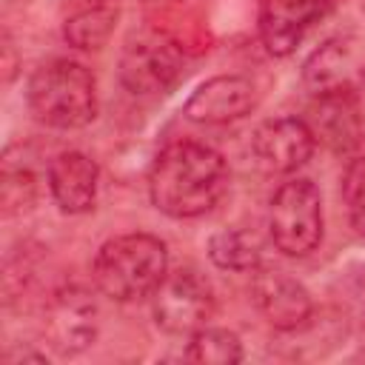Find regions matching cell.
I'll use <instances>...</instances> for the list:
<instances>
[{
	"instance_id": "5bb4252c",
	"label": "cell",
	"mask_w": 365,
	"mask_h": 365,
	"mask_svg": "<svg viewBox=\"0 0 365 365\" xmlns=\"http://www.w3.org/2000/svg\"><path fill=\"white\" fill-rule=\"evenodd\" d=\"M308 125L319 143L331 151L348 154L362 140V117H359V97L334 94V97H314Z\"/></svg>"
},
{
	"instance_id": "9a60e30c",
	"label": "cell",
	"mask_w": 365,
	"mask_h": 365,
	"mask_svg": "<svg viewBox=\"0 0 365 365\" xmlns=\"http://www.w3.org/2000/svg\"><path fill=\"white\" fill-rule=\"evenodd\" d=\"M208 259L220 271L245 274V271H254L262 265V242L248 228H240V225L220 228L208 240Z\"/></svg>"
},
{
	"instance_id": "9c48e42d",
	"label": "cell",
	"mask_w": 365,
	"mask_h": 365,
	"mask_svg": "<svg viewBox=\"0 0 365 365\" xmlns=\"http://www.w3.org/2000/svg\"><path fill=\"white\" fill-rule=\"evenodd\" d=\"M251 274V299L274 331L294 334L311 322L314 299L297 277L274 265H259Z\"/></svg>"
},
{
	"instance_id": "7c38bea8",
	"label": "cell",
	"mask_w": 365,
	"mask_h": 365,
	"mask_svg": "<svg viewBox=\"0 0 365 365\" xmlns=\"http://www.w3.org/2000/svg\"><path fill=\"white\" fill-rule=\"evenodd\" d=\"M334 0H262L259 40L268 54L288 57L305 40V34L331 14Z\"/></svg>"
},
{
	"instance_id": "d6986e66",
	"label": "cell",
	"mask_w": 365,
	"mask_h": 365,
	"mask_svg": "<svg viewBox=\"0 0 365 365\" xmlns=\"http://www.w3.org/2000/svg\"><path fill=\"white\" fill-rule=\"evenodd\" d=\"M34 194H37V185H34V177L29 171H9L6 168V177H3V208H6V214L29 211L31 202H34Z\"/></svg>"
},
{
	"instance_id": "6da1fadb",
	"label": "cell",
	"mask_w": 365,
	"mask_h": 365,
	"mask_svg": "<svg viewBox=\"0 0 365 365\" xmlns=\"http://www.w3.org/2000/svg\"><path fill=\"white\" fill-rule=\"evenodd\" d=\"M228 188L225 157L197 140L168 143L148 168L151 205L171 220L208 214Z\"/></svg>"
},
{
	"instance_id": "5b68a950",
	"label": "cell",
	"mask_w": 365,
	"mask_h": 365,
	"mask_svg": "<svg viewBox=\"0 0 365 365\" xmlns=\"http://www.w3.org/2000/svg\"><path fill=\"white\" fill-rule=\"evenodd\" d=\"M217 308L211 279L194 265L168 268L163 282L151 294V314L160 331L168 336H191L208 325Z\"/></svg>"
},
{
	"instance_id": "ba28073f",
	"label": "cell",
	"mask_w": 365,
	"mask_h": 365,
	"mask_svg": "<svg viewBox=\"0 0 365 365\" xmlns=\"http://www.w3.org/2000/svg\"><path fill=\"white\" fill-rule=\"evenodd\" d=\"M302 86L311 97H359L365 88V43L342 34L325 40L305 57Z\"/></svg>"
},
{
	"instance_id": "52a82bcc",
	"label": "cell",
	"mask_w": 365,
	"mask_h": 365,
	"mask_svg": "<svg viewBox=\"0 0 365 365\" xmlns=\"http://www.w3.org/2000/svg\"><path fill=\"white\" fill-rule=\"evenodd\" d=\"M100 334V305L83 285H63L51 294L43 314V336L57 356H77Z\"/></svg>"
},
{
	"instance_id": "ac0fdd59",
	"label": "cell",
	"mask_w": 365,
	"mask_h": 365,
	"mask_svg": "<svg viewBox=\"0 0 365 365\" xmlns=\"http://www.w3.org/2000/svg\"><path fill=\"white\" fill-rule=\"evenodd\" d=\"M345 202H348V217L351 225L359 237H365V157H356L348 171H345Z\"/></svg>"
},
{
	"instance_id": "ffe728a7",
	"label": "cell",
	"mask_w": 365,
	"mask_h": 365,
	"mask_svg": "<svg viewBox=\"0 0 365 365\" xmlns=\"http://www.w3.org/2000/svg\"><path fill=\"white\" fill-rule=\"evenodd\" d=\"M356 334H359V339H362V345H365V294H362L359 308H356Z\"/></svg>"
},
{
	"instance_id": "3957f363",
	"label": "cell",
	"mask_w": 365,
	"mask_h": 365,
	"mask_svg": "<svg viewBox=\"0 0 365 365\" xmlns=\"http://www.w3.org/2000/svg\"><path fill=\"white\" fill-rule=\"evenodd\" d=\"M26 103L31 117L48 128H83L97 117V80L83 63L54 57L31 71Z\"/></svg>"
},
{
	"instance_id": "4fadbf2b",
	"label": "cell",
	"mask_w": 365,
	"mask_h": 365,
	"mask_svg": "<svg viewBox=\"0 0 365 365\" xmlns=\"http://www.w3.org/2000/svg\"><path fill=\"white\" fill-rule=\"evenodd\" d=\"M51 200L66 214H88L100 191V168L83 151H60L46 171Z\"/></svg>"
},
{
	"instance_id": "2e32d148",
	"label": "cell",
	"mask_w": 365,
	"mask_h": 365,
	"mask_svg": "<svg viewBox=\"0 0 365 365\" xmlns=\"http://www.w3.org/2000/svg\"><path fill=\"white\" fill-rule=\"evenodd\" d=\"M117 20H120V11L114 6H88V9H80L77 14H71L66 23H63V37L71 48H80V51H97L103 48L114 29H117Z\"/></svg>"
},
{
	"instance_id": "277c9868",
	"label": "cell",
	"mask_w": 365,
	"mask_h": 365,
	"mask_svg": "<svg viewBox=\"0 0 365 365\" xmlns=\"http://www.w3.org/2000/svg\"><path fill=\"white\" fill-rule=\"evenodd\" d=\"M265 228L271 245L291 259L314 254L322 242V194L314 180L291 177L268 200Z\"/></svg>"
},
{
	"instance_id": "8992f818",
	"label": "cell",
	"mask_w": 365,
	"mask_h": 365,
	"mask_svg": "<svg viewBox=\"0 0 365 365\" xmlns=\"http://www.w3.org/2000/svg\"><path fill=\"white\" fill-rule=\"evenodd\" d=\"M182 48L163 31H134L120 54V83L134 97H160L182 77Z\"/></svg>"
},
{
	"instance_id": "8fae6325",
	"label": "cell",
	"mask_w": 365,
	"mask_h": 365,
	"mask_svg": "<svg viewBox=\"0 0 365 365\" xmlns=\"http://www.w3.org/2000/svg\"><path fill=\"white\" fill-rule=\"evenodd\" d=\"M257 106V86L242 74H217L200 83L182 106L197 125H228L248 117Z\"/></svg>"
},
{
	"instance_id": "7a4b0ae2",
	"label": "cell",
	"mask_w": 365,
	"mask_h": 365,
	"mask_svg": "<svg viewBox=\"0 0 365 365\" xmlns=\"http://www.w3.org/2000/svg\"><path fill=\"white\" fill-rule=\"evenodd\" d=\"M168 274V248L145 231L117 234L106 240L91 262L94 288L114 302H137L154 294Z\"/></svg>"
},
{
	"instance_id": "e0dca14e",
	"label": "cell",
	"mask_w": 365,
	"mask_h": 365,
	"mask_svg": "<svg viewBox=\"0 0 365 365\" xmlns=\"http://www.w3.org/2000/svg\"><path fill=\"white\" fill-rule=\"evenodd\" d=\"M185 359L200 362V365H234L242 359V342L228 328L205 325L188 336Z\"/></svg>"
},
{
	"instance_id": "30bf717a",
	"label": "cell",
	"mask_w": 365,
	"mask_h": 365,
	"mask_svg": "<svg viewBox=\"0 0 365 365\" xmlns=\"http://www.w3.org/2000/svg\"><path fill=\"white\" fill-rule=\"evenodd\" d=\"M317 137L302 117H274L251 137L254 163L265 174H297L314 154Z\"/></svg>"
}]
</instances>
